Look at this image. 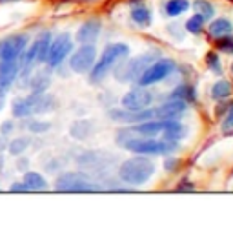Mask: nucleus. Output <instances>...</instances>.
Instances as JSON below:
<instances>
[{
	"label": "nucleus",
	"instance_id": "nucleus-28",
	"mask_svg": "<svg viewBox=\"0 0 233 252\" xmlns=\"http://www.w3.org/2000/svg\"><path fill=\"white\" fill-rule=\"evenodd\" d=\"M206 63H208L209 69L213 71L215 75H222V66H221V59L217 53H208L206 55Z\"/></svg>",
	"mask_w": 233,
	"mask_h": 252
},
{
	"label": "nucleus",
	"instance_id": "nucleus-11",
	"mask_svg": "<svg viewBox=\"0 0 233 252\" xmlns=\"http://www.w3.org/2000/svg\"><path fill=\"white\" fill-rule=\"evenodd\" d=\"M153 102V94L146 86H139V88H131L124 97H122V108L126 110H144V108L152 106Z\"/></svg>",
	"mask_w": 233,
	"mask_h": 252
},
{
	"label": "nucleus",
	"instance_id": "nucleus-23",
	"mask_svg": "<svg viewBox=\"0 0 233 252\" xmlns=\"http://www.w3.org/2000/svg\"><path fill=\"white\" fill-rule=\"evenodd\" d=\"M164 9H166L168 17H179V15H182L184 11L189 9V2L188 0H170V2H166Z\"/></svg>",
	"mask_w": 233,
	"mask_h": 252
},
{
	"label": "nucleus",
	"instance_id": "nucleus-4",
	"mask_svg": "<svg viewBox=\"0 0 233 252\" xmlns=\"http://www.w3.org/2000/svg\"><path fill=\"white\" fill-rule=\"evenodd\" d=\"M53 189L62 194H91L101 192L102 187L95 185L91 177L84 172H64L55 179Z\"/></svg>",
	"mask_w": 233,
	"mask_h": 252
},
{
	"label": "nucleus",
	"instance_id": "nucleus-38",
	"mask_svg": "<svg viewBox=\"0 0 233 252\" xmlns=\"http://www.w3.org/2000/svg\"><path fill=\"white\" fill-rule=\"evenodd\" d=\"M17 2H22V0H0V6H7V4H17Z\"/></svg>",
	"mask_w": 233,
	"mask_h": 252
},
{
	"label": "nucleus",
	"instance_id": "nucleus-10",
	"mask_svg": "<svg viewBox=\"0 0 233 252\" xmlns=\"http://www.w3.org/2000/svg\"><path fill=\"white\" fill-rule=\"evenodd\" d=\"M175 61L173 59H162L158 57L157 61H153L148 68L142 71V75L139 77V84L140 86H152V84H157L162 79L170 75L171 71L175 69Z\"/></svg>",
	"mask_w": 233,
	"mask_h": 252
},
{
	"label": "nucleus",
	"instance_id": "nucleus-16",
	"mask_svg": "<svg viewBox=\"0 0 233 252\" xmlns=\"http://www.w3.org/2000/svg\"><path fill=\"white\" fill-rule=\"evenodd\" d=\"M9 110H11L13 119H26V117H31L33 115V106L27 95L13 97L11 104H9Z\"/></svg>",
	"mask_w": 233,
	"mask_h": 252
},
{
	"label": "nucleus",
	"instance_id": "nucleus-26",
	"mask_svg": "<svg viewBox=\"0 0 233 252\" xmlns=\"http://www.w3.org/2000/svg\"><path fill=\"white\" fill-rule=\"evenodd\" d=\"M195 9H197V13H199V15H201L204 20H209L211 17H213V13H215L213 6L209 4L208 0H197V2H195Z\"/></svg>",
	"mask_w": 233,
	"mask_h": 252
},
{
	"label": "nucleus",
	"instance_id": "nucleus-2",
	"mask_svg": "<svg viewBox=\"0 0 233 252\" xmlns=\"http://www.w3.org/2000/svg\"><path fill=\"white\" fill-rule=\"evenodd\" d=\"M129 53V48L122 42H117V44H109L106 50L102 51V55L99 61H95L93 68L89 71V82L91 84H101L104 79L107 77V73L119 64V61L122 57H126Z\"/></svg>",
	"mask_w": 233,
	"mask_h": 252
},
{
	"label": "nucleus",
	"instance_id": "nucleus-9",
	"mask_svg": "<svg viewBox=\"0 0 233 252\" xmlns=\"http://www.w3.org/2000/svg\"><path fill=\"white\" fill-rule=\"evenodd\" d=\"M97 61V48L93 44H82L70 53V69L77 75H88Z\"/></svg>",
	"mask_w": 233,
	"mask_h": 252
},
{
	"label": "nucleus",
	"instance_id": "nucleus-19",
	"mask_svg": "<svg viewBox=\"0 0 233 252\" xmlns=\"http://www.w3.org/2000/svg\"><path fill=\"white\" fill-rule=\"evenodd\" d=\"M162 139L166 141H173V143H179V141H182L186 135H188V128L182 125V123H179L177 119L173 121H168V125L164 128V132L160 133Z\"/></svg>",
	"mask_w": 233,
	"mask_h": 252
},
{
	"label": "nucleus",
	"instance_id": "nucleus-7",
	"mask_svg": "<svg viewBox=\"0 0 233 252\" xmlns=\"http://www.w3.org/2000/svg\"><path fill=\"white\" fill-rule=\"evenodd\" d=\"M73 51V38L70 33H58L57 37L51 38L50 50L46 55L44 66L50 69H57L64 64V61L70 57V53Z\"/></svg>",
	"mask_w": 233,
	"mask_h": 252
},
{
	"label": "nucleus",
	"instance_id": "nucleus-37",
	"mask_svg": "<svg viewBox=\"0 0 233 252\" xmlns=\"http://www.w3.org/2000/svg\"><path fill=\"white\" fill-rule=\"evenodd\" d=\"M6 163H7L6 154H0V174L6 170Z\"/></svg>",
	"mask_w": 233,
	"mask_h": 252
},
{
	"label": "nucleus",
	"instance_id": "nucleus-35",
	"mask_svg": "<svg viewBox=\"0 0 233 252\" xmlns=\"http://www.w3.org/2000/svg\"><path fill=\"white\" fill-rule=\"evenodd\" d=\"M7 143H9V137L0 133V154H6L7 152Z\"/></svg>",
	"mask_w": 233,
	"mask_h": 252
},
{
	"label": "nucleus",
	"instance_id": "nucleus-18",
	"mask_svg": "<svg viewBox=\"0 0 233 252\" xmlns=\"http://www.w3.org/2000/svg\"><path fill=\"white\" fill-rule=\"evenodd\" d=\"M33 145V137L31 135H17V137H9V143H7V156L11 158H19L22 154L31 148Z\"/></svg>",
	"mask_w": 233,
	"mask_h": 252
},
{
	"label": "nucleus",
	"instance_id": "nucleus-31",
	"mask_svg": "<svg viewBox=\"0 0 233 252\" xmlns=\"http://www.w3.org/2000/svg\"><path fill=\"white\" fill-rule=\"evenodd\" d=\"M219 42H217V48L221 51H224V53H233V33H230V35H226V37L222 38H217Z\"/></svg>",
	"mask_w": 233,
	"mask_h": 252
},
{
	"label": "nucleus",
	"instance_id": "nucleus-32",
	"mask_svg": "<svg viewBox=\"0 0 233 252\" xmlns=\"http://www.w3.org/2000/svg\"><path fill=\"white\" fill-rule=\"evenodd\" d=\"M7 192H11V194H27L29 190L26 189V185L22 181H13L9 187H7Z\"/></svg>",
	"mask_w": 233,
	"mask_h": 252
},
{
	"label": "nucleus",
	"instance_id": "nucleus-14",
	"mask_svg": "<svg viewBox=\"0 0 233 252\" xmlns=\"http://www.w3.org/2000/svg\"><path fill=\"white\" fill-rule=\"evenodd\" d=\"M101 30H102V22L99 19L86 20L77 30V35H75L77 42H80V44H93L95 40L99 38V35H101Z\"/></svg>",
	"mask_w": 233,
	"mask_h": 252
},
{
	"label": "nucleus",
	"instance_id": "nucleus-27",
	"mask_svg": "<svg viewBox=\"0 0 233 252\" xmlns=\"http://www.w3.org/2000/svg\"><path fill=\"white\" fill-rule=\"evenodd\" d=\"M204 22H206V20L202 19L201 15L197 13V15H193L191 19L186 20V30H188L189 33H193V35H197V33H201V32H202V28H204Z\"/></svg>",
	"mask_w": 233,
	"mask_h": 252
},
{
	"label": "nucleus",
	"instance_id": "nucleus-33",
	"mask_svg": "<svg viewBox=\"0 0 233 252\" xmlns=\"http://www.w3.org/2000/svg\"><path fill=\"white\" fill-rule=\"evenodd\" d=\"M168 32H170V35L173 38H177V40H182L184 38V33H182V26L181 24H170L168 26Z\"/></svg>",
	"mask_w": 233,
	"mask_h": 252
},
{
	"label": "nucleus",
	"instance_id": "nucleus-39",
	"mask_svg": "<svg viewBox=\"0 0 233 252\" xmlns=\"http://www.w3.org/2000/svg\"><path fill=\"white\" fill-rule=\"evenodd\" d=\"M177 190H179V192H182V190H193V187H191V185L186 183V185H182V187H179V189H177Z\"/></svg>",
	"mask_w": 233,
	"mask_h": 252
},
{
	"label": "nucleus",
	"instance_id": "nucleus-34",
	"mask_svg": "<svg viewBox=\"0 0 233 252\" xmlns=\"http://www.w3.org/2000/svg\"><path fill=\"white\" fill-rule=\"evenodd\" d=\"M233 128V108H230V114H228L226 121L222 123V130H230Z\"/></svg>",
	"mask_w": 233,
	"mask_h": 252
},
{
	"label": "nucleus",
	"instance_id": "nucleus-3",
	"mask_svg": "<svg viewBox=\"0 0 233 252\" xmlns=\"http://www.w3.org/2000/svg\"><path fill=\"white\" fill-rule=\"evenodd\" d=\"M155 174V164L148 158H131L124 161L119 168V177L122 183L140 187Z\"/></svg>",
	"mask_w": 233,
	"mask_h": 252
},
{
	"label": "nucleus",
	"instance_id": "nucleus-24",
	"mask_svg": "<svg viewBox=\"0 0 233 252\" xmlns=\"http://www.w3.org/2000/svg\"><path fill=\"white\" fill-rule=\"evenodd\" d=\"M232 95V84L228 81H217L211 88V97L215 101H222V99H228Z\"/></svg>",
	"mask_w": 233,
	"mask_h": 252
},
{
	"label": "nucleus",
	"instance_id": "nucleus-21",
	"mask_svg": "<svg viewBox=\"0 0 233 252\" xmlns=\"http://www.w3.org/2000/svg\"><path fill=\"white\" fill-rule=\"evenodd\" d=\"M233 33V24L228 19H217L209 24V35L215 38H222Z\"/></svg>",
	"mask_w": 233,
	"mask_h": 252
},
{
	"label": "nucleus",
	"instance_id": "nucleus-6",
	"mask_svg": "<svg viewBox=\"0 0 233 252\" xmlns=\"http://www.w3.org/2000/svg\"><path fill=\"white\" fill-rule=\"evenodd\" d=\"M29 33H11L7 37L0 38V68L2 66H11V64H19L22 53L26 51L29 44Z\"/></svg>",
	"mask_w": 233,
	"mask_h": 252
},
{
	"label": "nucleus",
	"instance_id": "nucleus-41",
	"mask_svg": "<svg viewBox=\"0 0 233 252\" xmlns=\"http://www.w3.org/2000/svg\"><path fill=\"white\" fill-rule=\"evenodd\" d=\"M0 192H2V189H0Z\"/></svg>",
	"mask_w": 233,
	"mask_h": 252
},
{
	"label": "nucleus",
	"instance_id": "nucleus-5",
	"mask_svg": "<svg viewBox=\"0 0 233 252\" xmlns=\"http://www.w3.org/2000/svg\"><path fill=\"white\" fill-rule=\"evenodd\" d=\"M160 57V53L157 50H152L148 53H142L139 57L131 59V61H126V63H119L115 66V79L120 82H133L139 81V77L142 75L144 71L153 61H157Z\"/></svg>",
	"mask_w": 233,
	"mask_h": 252
},
{
	"label": "nucleus",
	"instance_id": "nucleus-13",
	"mask_svg": "<svg viewBox=\"0 0 233 252\" xmlns=\"http://www.w3.org/2000/svg\"><path fill=\"white\" fill-rule=\"evenodd\" d=\"M33 106V115H44L51 114L58 108V99L53 94H27Z\"/></svg>",
	"mask_w": 233,
	"mask_h": 252
},
{
	"label": "nucleus",
	"instance_id": "nucleus-22",
	"mask_svg": "<svg viewBox=\"0 0 233 252\" xmlns=\"http://www.w3.org/2000/svg\"><path fill=\"white\" fill-rule=\"evenodd\" d=\"M131 19L135 24L142 26V28H148V26H152V11L148 9L146 6H139V7H133L131 11Z\"/></svg>",
	"mask_w": 233,
	"mask_h": 252
},
{
	"label": "nucleus",
	"instance_id": "nucleus-25",
	"mask_svg": "<svg viewBox=\"0 0 233 252\" xmlns=\"http://www.w3.org/2000/svg\"><path fill=\"white\" fill-rule=\"evenodd\" d=\"M171 99H179V101L189 102V101H193V99H195V92H193L191 86H179V88L173 92Z\"/></svg>",
	"mask_w": 233,
	"mask_h": 252
},
{
	"label": "nucleus",
	"instance_id": "nucleus-30",
	"mask_svg": "<svg viewBox=\"0 0 233 252\" xmlns=\"http://www.w3.org/2000/svg\"><path fill=\"white\" fill-rule=\"evenodd\" d=\"M31 168V161H29V158L26 156V154H22V156H19V158H15V170L20 172V174H24V172H27Z\"/></svg>",
	"mask_w": 233,
	"mask_h": 252
},
{
	"label": "nucleus",
	"instance_id": "nucleus-15",
	"mask_svg": "<svg viewBox=\"0 0 233 252\" xmlns=\"http://www.w3.org/2000/svg\"><path fill=\"white\" fill-rule=\"evenodd\" d=\"M20 181L26 185V189L29 190V192H46V190L50 189V183H48V179H46L44 174H40V172H37V170H31V168L22 174V179H20Z\"/></svg>",
	"mask_w": 233,
	"mask_h": 252
},
{
	"label": "nucleus",
	"instance_id": "nucleus-8",
	"mask_svg": "<svg viewBox=\"0 0 233 252\" xmlns=\"http://www.w3.org/2000/svg\"><path fill=\"white\" fill-rule=\"evenodd\" d=\"M115 163H117V156L104 150H88L77 158V164L82 170L99 172V174L109 170Z\"/></svg>",
	"mask_w": 233,
	"mask_h": 252
},
{
	"label": "nucleus",
	"instance_id": "nucleus-40",
	"mask_svg": "<svg viewBox=\"0 0 233 252\" xmlns=\"http://www.w3.org/2000/svg\"><path fill=\"white\" fill-rule=\"evenodd\" d=\"M232 73H233V64H232Z\"/></svg>",
	"mask_w": 233,
	"mask_h": 252
},
{
	"label": "nucleus",
	"instance_id": "nucleus-36",
	"mask_svg": "<svg viewBox=\"0 0 233 252\" xmlns=\"http://www.w3.org/2000/svg\"><path fill=\"white\" fill-rule=\"evenodd\" d=\"M177 163H179L177 159H168V161H166V170H173V168H177Z\"/></svg>",
	"mask_w": 233,
	"mask_h": 252
},
{
	"label": "nucleus",
	"instance_id": "nucleus-1",
	"mask_svg": "<svg viewBox=\"0 0 233 252\" xmlns=\"http://www.w3.org/2000/svg\"><path fill=\"white\" fill-rule=\"evenodd\" d=\"M117 143L126 150L135 152V154H146V156H168L177 150V143L173 141L157 137H140V135H131L124 130L117 133Z\"/></svg>",
	"mask_w": 233,
	"mask_h": 252
},
{
	"label": "nucleus",
	"instance_id": "nucleus-17",
	"mask_svg": "<svg viewBox=\"0 0 233 252\" xmlns=\"http://www.w3.org/2000/svg\"><path fill=\"white\" fill-rule=\"evenodd\" d=\"M93 132H95V123L91 119H77L70 126L71 139H77V141H84V139L91 137Z\"/></svg>",
	"mask_w": 233,
	"mask_h": 252
},
{
	"label": "nucleus",
	"instance_id": "nucleus-29",
	"mask_svg": "<svg viewBox=\"0 0 233 252\" xmlns=\"http://www.w3.org/2000/svg\"><path fill=\"white\" fill-rule=\"evenodd\" d=\"M15 132H17V121L13 119H4L2 121V125H0V133L2 135H6V137H11V135H15Z\"/></svg>",
	"mask_w": 233,
	"mask_h": 252
},
{
	"label": "nucleus",
	"instance_id": "nucleus-20",
	"mask_svg": "<svg viewBox=\"0 0 233 252\" xmlns=\"http://www.w3.org/2000/svg\"><path fill=\"white\" fill-rule=\"evenodd\" d=\"M24 121V125L20 123V128H24L27 133H31V135H44L51 130V123L50 121H44V119H37V117H26V119H20Z\"/></svg>",
	"mask_w": 233,
	"mask_h": 252
},
{
	"label": "nucleus",
	"instance_id": "nucleus-12",
	"mask_svg": "<svg viewBox=\"0 0 233 252\" xmlns=\"http://www.w3.org/2000/svg\"><path fill=\"white\" fill-rule=\"evenodd\" d=\"M51 81H53V69L40 64V68L33 69L27 90H29V94H44L50 90Z\"/></svg>",
	"mask_w": 233,
	"mask_h": 252
}]
</instances>
